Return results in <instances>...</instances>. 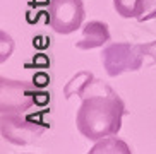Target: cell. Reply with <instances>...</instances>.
<instances>
[{
  "label": "cell",
  "mask_w": 156,
  "mask_h": 154,
  "mask_svg": "<svg viewBox=\"0 0 156 154\" xmlns=\"http://www.w3.org/2000/svg\"><path fill=\"white\" fill-rule=\"evenodd\" d=\"M83 0H50L48 19L51 29L58 34H70L83 26L84 21Z\"/></svg>",
  "instance_id": "5b68a950"
},
{
  "label": "cell",
  "mask_w": 156,
  "mask_h": 154,
  "mask_svg": "<svg viewBox=\"0 0 156 154\" xmlns=\"http://www.w3.org/2000/svg\"><path fill=\"white\" fill-rule=\"evenodd\" d=\"M142 51L146 57H151L153 64H156V40L151 41V43H146V45H142Z\"/></svg>",
  "instance_id": "30bf717a"
},
{
  "label": "cell",
  "mask_w": 156,
  "mask_h": 154,
  "mask_svg": "<svg viewBox=\"0 0 156 154\" xmlns=\"http://www.w3.org/2000/svg\"><path fill=\"white\" fill-rule=\"evenodd\" d=\"M46 101L48 94L31 82L0 77V113H29L36 104Z\"/></svg>",
  "instance_id": "7a4b0ae2"
},
{
  "label": "cell",
  "mask_w": 156,
  "mask_h": 154,
  "mask_svg": "<svg viewBox=\"0 0 156 154\" xmlns=\"http://www.w3.org/2000/svg\"><path fill=\"white\" fill-rule=\"evenodd\" d=\"M137 5H139V0H113V7L117 10V14L125 19L136 17Z\"/></svg>",
  "instance_id": "9c48e42d"
},
{
  "label": "cell",
  "mask_w": 156,
  "mask_h": 154,
  "mask_svg": "<svg viewBox=\"0 0 156 154\" xmlns=\"http://www.w3.org/2000/svg\"><path fill=\"white\" fill-rule=\"evenodd\" d=\"M130 154V147L125 144L124 141L117 139L115 135H108V137H103L100 141H96L94 147L89 151V154Z\"/></svg>",
  "instance_id": "52a82bcc"
},
{
  "label": "cell",
  "mask_w": 156,
  "mask_h": 154,
  "mask_svg": "<svg viewBox=\"0 0 156 154\" xmlns=\"http://www.w3.org/2000/svg\"><path fill=\"white\" fill-rule=\"evenodd\" d=\"M77 74L65 87V98L81 96V106L76 115V125L81 135L89 141L117 135L122 128V118L127 115L125 103L108 84L98 81L91 74Z\"/></svg>",
  "instance_id": "6da1fadb"
},
{
  "label": "cell",
  "mask_w": 156,
  "mask_h": 154,
  "mask_svg": "<svg viewBox=\"0 0 156 154\" xmlns=\"http://www.w3.org/2000/svg\"><path fill=\"white\" fill-rule=\"evenodd\" d=\"M136 19L139 23H146V21L156 19V0H139Z\"/></svg>",
  "instance_id": "ba28073f"
},
{
  "label": "cell",
  "mask_w": 156,
  "mask_h": 154,
  "mask_svg": "<svg viewBox=\"0 0 156 154\" xmlns=\"http://www.w3.org/2000/svg\"><path fill=\"white\" fill-rule=\"evenodd\" d=\"M0 130L5 141L16 145H29L48 130V123L28 117V113H2Z\"/></svg>",
  "instance_id": "3957f363"
},
{
  "label": "cell",
  "mask_w": 156,
  "mask_h": 154,
  "mask_svg": "<svg viewBox=\"0 0 156 154\" xmlns=\"http://www.w3.org/2000/svg\"><path fill=\"white\" fill-rule=\"evenodd\" d=\"M108 41H110L108 24L101 23V21H89L83 27V36L76 43V48H79V50H93V48L103 46Z\"/></svg>",
  "instance_id": "8992f818"
},
{
  "label": "cell",
  "mask_w": 156,
  "mask_h": 154,
  "mask_svg": "<svg viewBox=\"0 0 156 154\" xmlns=\"http://www.w3.org/2000/svg\"><path fill=\"white\" fill-rule=\"evenodd\" d=\"M144 57L146 55L142 51V45L136 43H112L101 51V62L110 77L139 70Z\"/></svg>",
  "instance_id": "277c9868"
}]
</instances>
